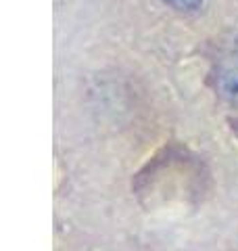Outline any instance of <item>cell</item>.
Masks as SVG:
<instances>
[{"label": "cell", "mask_w": 238, "mask_h": 251, "mask_svg": "<svg viewBox=\"0 0 238 251\" xmlns=\"http://www.w3.org/2000/svg\"><path fill=\"white\" fill-rule=\"evenodd\" d=\"M215 90L230 107L238 109V40L219 54L215 63Z\"/></svg>", "instance_id": "1"}, {"label": "cell", "mask_w": 238, "mask_h": 251, "mask_svg": "<svg viewBox=\"0 0 238 251\" xmlns=\"http://www.w3.org/2000/svg\"><path fill=\"white\" fill-rule=\"evenodd\" d=\"M163 2H167L169 6L180 9V11H194V9L201 6L203 0H163Z\"/></svg>", "instance_id": "2"}]
</instances>
